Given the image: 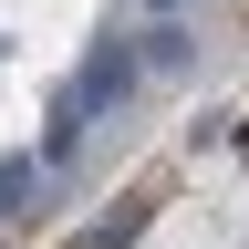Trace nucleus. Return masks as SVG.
Instances as JSON below:
<instances>
[{"instance_id":"nucleus-1","label":"nucleus","mask_w":249,"mask_h":249,"mask_svg":"<svg viewBox=\"0 0 249 249\" xmlns=\"http://www.w3.org/2000/svg\"><path fill=\"white\" fill-rule=\"evenodd\" d=\"M31 187H42V156H11V166H0V218H31Z\"/></svg>"},{"instance_id":"nucleus-2","label":"nucleus","mask_w":249,"mask_h":249,"mask_svg":"<svg viewBox=\"0 0 249 249\" xmlns=\"http://www.w3.org/2000/svg\"><path fill=\"white\" fill-rule=\"evenodd\" d=\"M156 11H166V0H156Z\"/></svg>"}]
</instances>
